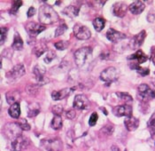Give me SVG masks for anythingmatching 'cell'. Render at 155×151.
<instances>
[{"mask_svg":"<svg viewBox=\"0 0 155 151\" xmlns=\"http://www.w3.org/2000/svg\"><path fill=\"white\" fill-rule=\"evenodd\" d=\"M39 22L42 24H52L59 21V15L50 5H43L39 8Z\"/></svg>","mask_w":155,"mask_h":151,"instance_id":"6da1fadb","label":"cell"},{"mask_svg":"<svg viewBox=\"0 0 155 151\" xmlns=\"http://www.w3.org/2000/svg\"><path fill=\"white\" fill-rule=\"evenodd\" d=\"M92 49L91 47H83L74 53V60L76 65L81 68L84 67L85 63L91 58Z\"/></svg>","mask_w":155,"mask_h":151,"instance_id":"7a4b0ae2","label":"cell"},{"mask_svg":"<svg viewBox=\"0 0 155 151\" xmlns=\"http://www.w3.org/2000/svg\"><path fill=\"white\" fill-rule=\"evenodd\" d=\"M41 147L45 151H60L62 149V142L59 138H50L41 141Z\"/></svg>","mask_w":155,"mask_h":151,"instance_id":"3957f363","label":"cell"},{"mask_svg":"<svg viewBox=\"0 0 155 151\" xmlns=\"http://www.w3.org/2000/svg\"><path fill=\"white\" fill-rule=\"evenodd\" d=\"M21 128L16 123H9L5 125V134L8 139H16L21 136Z\"/></svg>","mask_w":155,"mask_h":151,"instance_id":"277c9868","label":"cell"},{"mask_svg":"<svg viewBox=\"0 0 155 151\" xmlns=\"http://www.w3.org/2000/svg\"><path fill=\"white\" fill-rule=\"evenodd\" d=\"M118 77H119L118 71L114 67H109L104 71H102V73L100 74V79L107 83V85H109L111 83L116 81Z\"/></svg>","mask_w":155,"mask_h":151,"instance_id":"5b68a950","label":"cell"},{"mask_svg":"<svg viewBox=\"0 0 155 151\" xmlns=\"http://www.w3.org/2000/svg\"><path fill=\"white\" fill-rule=\"evenodd\" d=\"M74 34L77 39L87 40L91 37V32L86 26L82 24H75L74 26Z\"/></svg>","mask_w":155,"mask_h":151,"instance_id":"8992f818","label":"cell"},{"mask_svg":"<svg viewBox=\"0 0 155 151\" xmlns=\"http://www.w3.org/2000/svg\"><path fill=\"white\" fill-rule=\"evenodd\" d=\"M138 96L143 101H147L151 99H155V90H152L147 84H142L138 86Z\"/></svg>","mask_w":155,"mask_h":151,"instance_id":"52a82bcc","label":"cell"},{"mask_svg":"<svg viewBox=\"0 0 155 151\" xmlns=\"http://www.w3.org/2000/svg\"><path fill=\"white\" fill-rule=\"evenodd\" d=\"M90 101L84 94H78L74 97L73 106L74 108L83 110V109H88L90 108Z\"/></svg>","mask_w":155,"mask_h":151,"instance_id":"ba28073f","label":"cell"},{"mask_svg":"<svg viewBox=\"0 0 155 151\" xmlns=\"http://www.w3.org/2000/svg\"><path fill=\"white\" fill-rule=\"evenodd\" d=\"M25 74V68L23 64H18L14 66L9 72L6 73V77L10 81H15L21 78Z\"/></svg>","mask_w":155,"mask_h":151,"instance_id":"9c48e42d","label":"cell"},{"mask_svg":"<svg viewBox=\"0 0 155 151\" xmlns=\"http://www.w3.org/2000/svg\"><path fill=\"white\" fill-rule=\"evenodd\" d=\"M45 29V26L42 24H38L36 22H30L26 25V30L28 33V35L32 37H36L38 34L43 32Z\"/></svg>","mask_w":155,"mask_h":151,"instance_id":"30bf717a","label":"cell"},{"mask_svg":"<svg viewBox=\"0 0 155 151\" xmlns=\"http://www.w3.org/2000/svg\"><path fill=\"white\" fill-rule=\"evenodd\" d=\"M29 145V141L27 138L23 136H20L19 138L12 140V150L15 151H22L25 150Z\"/></svg>","mask_w":155,"mask_h":151,"instance_id":"8fae6325","label":"cell"},{"mask_svg":"<svg viewBox=\"0 0 155 151\" xmlns=\"http://www.w3.org/2000/svg\"><path fill=\"white\" fill-rule=\"evenodd\" d=\"M45 68L44 66H41V65H36V67L34 68L33 72L36 76V78L38 84L40 85H44L45 83H47L49 80L47 78H45Z\"/></svg>","mask_w":155,"mask_h":151,"instance_id":"7c38bea8","label":"cell"},{"mask_svg":"<svg viewBox=\"0 0 155 151\" xmlns=\"http://www.w3.org/2000/svg\"><path fill=\"white\" fill-rule=\"evenodd\" d=\"M114 114L116 116H132V107L130 105L117 106L114 108Z\"/></svg>","mask_w":155,"mask_h":151,"instance_id":"4fadbf2b","label":"cell"},{"mask_svg":"<svg viewBox=\"0 0 155 151\" xmlns=\"http://www.w3.org/2000/svg\"><path fill=\"white\" fill-rule=\"evenodd\" d=\"M127 5L124 2H117L113 6V13L120 18H122L125 16L127 12Z\"/></svg>","mask_w":155,"mask_h":151,"instance_id":"5bb4252c","label":"cell"},{"mask_svg":"<svg viewBox=\"0 0 155 151\" xmlns=\"http://www.w3.org/2000/svg\"><path fill=\"white\" fill-rule=\"evenodd\" d=\"M75 88L73 87V88H65L63 90H60V91H54L51 93V98L54 100V101H60V100H63L65 98H67L68 96H69L71 94L72 91L74 90Z\"/></svg>","mask_w":155,"mask_h":151,"instance_id":"9a60e30c","label":"cell"},{"mask_svg":"<svg viewBox=\"0 0 155 151\" xmlns=\"http://www.w3.org/2000/svg\"><path fill=\"white\" fill-rule=\"evenodd\" d=\"M146 36V33L145 31L143 30L141 31L140 33H138L137 35H136L133 38L131 39L130 43V46L131 47L132 49H136V48H138L139 46H142L143 40Z\"/></svg>","mask_w":155,"mask_h":151,"instance_id":"2e32d148","label":"cell"},{"mask_svg":"<svg viewBox=\"0 0 155 151\" xmlns=\"http://www.w3.org/2000/svg\"><path fill=\"white\" fill-rule=\"evenodd\" d=\"M107 37L108 38V40L116 43L118 41H120V40L126 38V35H124L123 33H120L119 31H116L113 29H110L107 32Z\"/></svg>","mask_w":155,"mask_h":151,"instance_id":"e0dca14e","label":"cell"},{"mask_svg":"<svg viewBox=\"0 0 155 151\" xmlns=\"http://www.w3.org/2000/svg\"><path fill=\"white\" fill-rule=\"evenodd\" d=\"M124 125L128 131L133 132L137 129L139 125V121L137 120V118L134 116H129V117H126V119L124 120Z\"/></svg>","mask_w":155,"mask_h":151,"instance_id":"ac0fdd59","label":"cell"},{"mask_svg":"<svg viewBox=\"0 0 155 151\" xmlns=\"http://www.w3.org/2000/svg\"><path fill=\"white\" fill-rule=\"evenodd\" d=\"M145 8V5L142 1H135L130 5V11L133 14H140Z\"/></svg>","mask_w":155,"mask_h":151,"instance_id":"d6986e66","label":"cell"},{"mask_svg":"<svg viewBox=\"0 0 155 151\" xmlns=\"http://www.w3.org/2000/svg\"><path fill=\"white\" fill-rule=\"evenodd\" d=\"M128 60H137V63H143V62H145L147 60H148V57L143 53V52L141 51V50H138V51H137L136 52V53H134V54H132L130 55Z\"/></svg>","mask_w":155,"mask_h":151,"instance_id":"ffe728a7","label":"cell"},{"mask_svg":"<svg viewBox=\"0 0 155 151\" xmlns=\"http://www.w3.org/2000/svg\"><path fill=\"white\" fill-rule=\"evenodd\" d=\"M8 113L12 118H19L21 115V108H20V102H16L12 104L8 110Z\"/></svg>","mask_w":155,"mask_h":151,"instance_id":"44dd1931","label":"cell"},{"mask_svg":"<svg viewBox=\"0 0 155 151\" xmlns=\"http://www.w3.org/2000/svg\"><path fill=\"white\" fill-rule=\"evenodd\" d=\"M63 13L66 14L67 16L70 17V18H74L78 15L79 13V7H76L74 5H69L67 6L64 10H63Z\"/></svg>","mask_w":155,"mask_h":151,"instance_id":"7402d4cb","label":"cell"},{"mask_svg":"<svg viewBox=\"0 0 155 151\" xmlns=\"http://www.w3.org/2000/svg\"><path fill=\"white\" fill-rule=\"evenodd\" d=\"M46 50H47V46H46L45 43H43V42H39V43H37L36 46H35V47H34L33 53H35V55L38 58V57H40Z\"/></svg>","mask_w":155,"mask_h":151,"instance_id":"603a6c76","label":"cell"},{"mask_svg":"<svg viewBox=\"0 0 155 151\" xmlns=\"http://www.w3.org/2000/svg\"><path fill=\"white\" fill-rule=\"evenodd\" d=\"M6 101L10 105L14 104L16 102H18V99L20 98V94L17 91H10L6 93Z\"/></svg>","mask_w":155,"mask_h":151,"instance_id":"cb8c5ba5","label":"cell"},{"mask_svg":"<svg viewBox=\"0 0 155 151\" xmlns=\"http://www.w3.org/2000/svg\"><path fill=\"white\" fill-rule=\"evenodd\" d=\"M40 113V106L38 103H31L28 106V114L29 117H34Z\"/></svg>","mask_w":155,"mask_h":151,"instance_id":"d4e9b609","label":"cell"},{"mask_svg":"<svg viewBox=\"0 0 155 151\" xmlns=\"http://www.w3.org/2000/svg\"><path fill=\"white\" fill-rule=\"evenodd\" d=\"M12 47V49H14V50H21L22 47H23V41H22V38L21 37V36L19 35L17 32H16L15 35H14V40H13Z\"/></svg>","mask_w":155,"mask_h":151,"instance_id":"484cf974","label":"cell"},{"mask_svg":"<svg viewBox=\"0 0 155 151\" xmlns=\"http://www.w3.org/2000/svg\"><path fill=\"white\" fill-rule=\"evenodd\" d=\"M62 125H63V122L60 116H55L51 123V127L53 130H60V128L62 127Z\"/></svg>","mask_w":155,"mask_h":151,"instance_id":"4316f807","label":"cell"},{"mask_svg":"<svg viewBox=\"0 0 155 151\" xmlns=\"http://www.w3.org/2000/svg\"><path fill=\"white\" fill-rule=\"evenodd\" d=\"M105 23H106V22H105V20L102 19V18H96L95 20L93 21V26H94L95 29L97 32L101 31V30L104 29Z\"/></svg>","mask_w":155,"mask_h":151,"instance_id":"83f0119b","label":"cell"},{"mask_svg":"<svg viewBox=\"0 0 155 151\" xmlns=\"http://www.w3.org/2000/svg\"><path fill=\"white\" fill-rule=\"evenodd\" d=\"M147 127H148V130H149L152 137H153V135H155V112L149 119V121L147 123Z\"/></svg>","mask_w":155,"mask_h":151,"instance_id":"f1b7e54d","label":"cell"},{"mask_svg":"<svg viewBox=\"0 0 155 151\" xmlns=\"http://www.w3.org/2000/svg\"><path fill=\"white\" fill-rule=\"evenodd\" d=\"M118 97H119L120 100H122V101H125L126 102H130L133 101V99H132V97L129 94V93H115Z\"/></svg>","mask_w":155,"mask_h":151,"instance_id":"f546056e","label":"cell"},{"mask_svg":"<svg viewBox=\"0 0 155 151\" xmlns=\"http://www.w3.org/2000/svg\"><path fill=\"white\" fill-rule=\"evenodd\" d=\"M18 125H19V126L21 128V130L22 131H28V130H30V125H29V124L27 122V120L26 119H20V121L17 123Z\"/></svg>","mask_w":155,"mask_h":151,"instance_id":"4dcf8cb0","label":"cell"},{"mask_svg":"<svg viewBox=\"0 0 155 151\" xmlns=\"http://www.w3.org/2000/svg\"><path fill=\"white\" fill-rule=\"evenodd\" d=\"M7 28H5V27H1L0 29V31H1V35H0V44L3 45L6 39V36H7Z\"/></svg>","mask_w":155,"mask_h":151,"instance_id":"1f68e13d","label":"cell"},{"mask_svg":"<svg viewBox=\"0 0 155 151\" xmlns=\"http://www.w3.org/2000/svg\"><path fill=\"white\" fill-rule=\"evenodd\" d=\"M22 4H23L22 1H13L12 9H11V13L15 14L17 12V11L19 10V8L22 5Z\"/></svg>","mask_w":155,"mask_h":151,"instance_id":"d6a6232c","label":"cell"},{"mask_svg":"<svg viewBox=\"0 0 155 151\" xmlns=\"http://www.w3.org/2000/svg\"><path fill=\"white\" fill-rule=\"evenodd\" d=\"M67 29H68V27H67L66 24H62V25L59 26L56 29V30H55V36H59L63 35L65 33V31L67 30Z\"/></svg>","mask_w":155,"mask_h":151,"instance_id":"836d02e7","label":"cell"},{"mask_svg":"<svg viewBox=\"0 0 155 151\" xmlns=\"http://www.w3.org/2000/svg\"><path fill=\"white\" fill-rule=\"evenodd\" d=\"M114 126L113 125H107V126H104V128H102L101 129V131H100V132L101 133H103V134H106V135H111L112 133H113V132H114Z\"/></svg>","mask_w":155,"mask_h":151,"instance_id":"e575fe53","label":"cell"},{"mask_svg":"<svg viewBox=\"0 0 155 151\" xmlns=\"http://www.w3.org/2000/svg\"><path fill=\"white\" fill-rule=\"evenodd\" d=\"M52 110V113L55 115V116H60L63 112V107L61 105H55L52 107L51 108Z\"/></svg>","mask_w":155,"mask_h":151,"instance_id":"d590c367","label":"cell"},{"mask_svg":"<svg viewBox=\"0 0 155 151\" xmlns=\"http://www.w3.org/2000/svg\"><path fill=\"white\" fill-rule=\"evenodd\" d=\"M55 58H56V53L53 51H49L47 53V54H46V57L45 58V61L46 63H50Z\"/></svg>","mask_w":155,"mask_h":151,"instance_id":"8d00e7d4","label":"cell"},{"mask_svg":"<svg viewBox=\"0 0 155 151\" xmlns=\"http://www.w3.org/2000/svg\"><path fill=\"white\" fill-rule=\"evenodd\" d=\"M114 55V53L111 52V51H106L104 53H102L100 54V59L102 60H113L114 57H113Z\"/></svg>","mask_w":155,"mask_h":151,"instance_id":"74e56055","label":"cell"},{"mask_svg":"<svg viewBox=\"0 0 155 151\" xmlns=\"http://www.w3.org/2000/svg\"><path fill=\"white\" fill-rule=\"evenodd\" d=\"M27 93H28L29 95H36L37 93V86L36 85H28V87H26Z\"/></svg>","mask_w":155,"mask_h":151,"instance_id":"f35d334b","label":"cell"},{"mask_svg":"<svg viewBox=\"0 0 155 151\" xmlns=\"http://www.w3.org/2000/svg\"><path fill=\"white\" fill-rule=\"evenodd\" d=\"M54 46H55V47H56L58 50H65V49L68 47V44L66 41H59V42L55 43Z\"/></svg>","mask_w":155,"mask_h":151,"instance_id":"ab89813d","label":"cell"},{"mask_svg":"<svg viewBox=\"0 0 155 151\" xmlns=\"http://www.w3.org/2000/svg\"><path fill=\"white\" fill-rule=\"evenodd\" d=\"M97 118H98V116H97V112H93L92 115L90 117L89 125H90L91 126H94L96 125V123H97Z\"/></svg>","mask_w":155,"mask_h":151,"instance_id":"60d3db41","label":"cell"},{"mask_svg":"<svg viewBox=\"0 0 155 151\" xmlns=\"http://www.w3.org/2000/svg\"><path fill=\"white\" fill-rule=\"evenodd\" d=\"M137 72L141 75V76H147V75H149V73H150V70L149 69H146V68H141V67H138L137 68Z\"/></svg>","mask_w":155,"mask_h":151,"instance_id":"b9f144b4","label":"cell"},{"mask_svg":"<svg viewBox=\"0 0 155 151\" xmlns=\"http://www.w3.org/2000/svg\"><path fill=\"white\" fill-rule=\"evenodd\" d=\"M75 111L74 110V109H70V110H68V111H67V113H66V116H67V118H68V119H74V117H75Z\"/></svg>","mask_w":155,"mask_h":151,"instance_id":"7bdbcfd3","label":"cell"},{"mask_svg":"<svg viewBox=\"0 0 155 151\" xmlns=\"http://www.w3.org/2000/svg\"><path fill=\"white\" fill-rule=\"evenodd\" d=\"M35 13H36V9H35L34 7H30V8L28 9V11L27 15H28V18H30V17H32Z\"/></svg>","mask_w":155,"mask_h":151,"instance_id":"ee69618b","label":"cell"},{"mask_svg":"<svg viewBox=\"0 0 155 151\" xmlns=\"http://www.w3.org/2000/svg\"><path fill=\"white\" fill-rule=\"evenodd\" d=\"M154 19H155V14L152 13V12H150V13L148 14V16H147V20H148V22H153L154 21Z\"/></svg>","mask_w":155,"mask_h":151,"instance_id":"f6af8a7d","label":"cell"},{"mask_svg":"<svg viewBox=\"0 0 155 151\" xmlns=\"http://www.w3.org/2000/svg\"><path fill=\"white\" fill-rule=\"evenodd\" d=\"M152 60L155 65V48H153L152 50Z\"/></svg>","mask_w":155,"mask_h":151,"instance_id":"bcb514c9","label":"cell"},{"mask_svg":"<svg viewBox=\"0 0 155 151\" xmlns=\"http://www.w3.org/2000/svg\"><path fill=\"white\" fill-rule=\"evenodd\" d=\"M111 149H112V151H120L119 148L117 146H115V145H114Z\"/></svg>","mask_w":155,"mask_h":151,"instance_id":"7dc6e473","label":"cell"},{"mask_svg":"<svg viewBox=\"0 0 155 151\" xmlns=\"http://www.w3.org/2000/svg\"><path fill=\"white\" fill-rule=\"evenodd\" d=\"M100 109H101V110H102V111H103V113H104V114H105V115H106V116H107V109H106V108H100Z\"/></svg>","mask_w":155,"mask_h":151,"instance_id":"c3c4849f","label":"cell"},{"mask_svg":"<svg viewBox=\"0 0 155 151\" xmlns=\"http://www.w3.org/2000/svg\"><path fill=\"white\" fill-rule=\"evenodd\" d=\"M124 151H127V149H125V150H124Z\"/></svg>","mask_w":155,"mask_h":151,"instance_id":"681fc988","label":"cell"}]
</instances>
